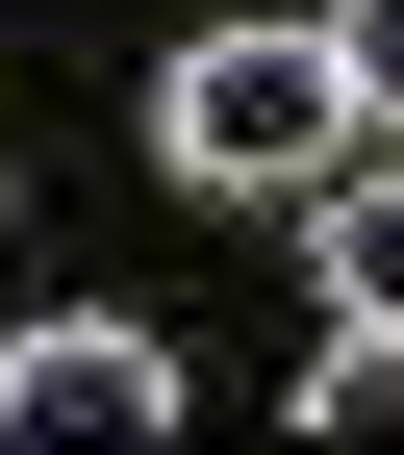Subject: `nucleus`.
Segmentation results:
<instances>
[{
    "instance_id": "f257e3e1",
    "label": "nucleus",
    "mask_w": 404,
    "mask_h": 455,
    "mask_svg": "<svg viewBox=\"0 0 404 455\" xmlns=\"http://www.w3.org/2000/svg\"><path fill=\"white\" fill-rule=\"evenodd\" d=\"M329 152H354L329 26H202L178 76H152V178H178V203H304Z\"/></svg>"
},
{
    "instance_id": "f03ea898",
    "label": "nucleus",
    "mask_w": 404,
    "mask_h": 455,
    "mask_svg": "<svg viewBox=\"0 0 404 455\" xmlns=\"http://www.w3.org/2000/svg\"><path fill=\"white\" fill-rule=\"evenodd\" d=\"M0 430H76V455H152V430H178V355H152L127 304H51V329H0Z\"/></svg>"
},
{
    "instance_id": "7ed1b4c3",
    "label": "nucleus",
    "mask_w": 404,
    "mask_h": 455,
    "mask_svg": "<svg viewBox=\"0 0 404 455\" xmlns=\"http://www.w3.org/2000/svg\"><path fill=\"white\" fill-rule=\"evenodd\" d=\"M304 253H329V304H354V329H404V127H354V152L304 178Z\"/></svg>"
},
{
    "instance_id": "20e7f679",
    "label": "nucleus",
    "mask_w": 404,
    "mask_h": 455,
    "mask_svg": "<svg viewBox=\"0 0 404 455\" xmlns=\"http://www.w3.org/2000/svg\"><path fill=\"white\" fill-rule=\"evenodd\" d=\"M304 430H404V329H354V355H304Z\"/></svg>"
},
{
    "instance_id": "39448f33",
    "label": "nucleus",
    "mask_w": 404,
    "mask_h": 455,
    "mask_svg": "<svg viewBox=\"0 0 404 455\" xmlns=\"http://www.w3.org/2000/svg\"><path fill=\"white\" fill-rule=\"evenodd\" d=\"M329 76H354V127H404V0H329Z\"/></svg>"
}]
</instances>
